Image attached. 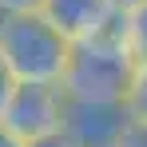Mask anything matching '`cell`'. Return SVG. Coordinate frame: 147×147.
I'll return each instance as SVG.
<instances>
[{"mask_svg":"<svg viewBox=\"0 0 147 147\" xmlns=\"http://www.w3.org/2000/svg\"><path fill=\"white\" fill-rule=\"evenodd\" d=\"M107 4H111V12H115V16H127V12H135L143 0H107Z\"/></svg>","mask_w":147,"mask_h":147,"instance_id":"7c38bea8","label":"cell"},{"mask_svg":"<svg viewBox=\"0 0 147 147\" xmlns=\"http://www.w3.org/2000/svg\"><path fill=\"white\" fill-rule=\"evenodd\" d=\"M115 147H147V123L127 119V127H123V135H119Z\"/></svg>","mask_w":147,"mask_h":147,"instance_id":"ba28073f","label":"cell"},{"mask_svg":"<svg viewBox=\"0 0 147 147\" xmlns=\"http://www.w3.org/2000/svg\"><path fill=\"white\" fill-rule=\"evenodd\" d=\"M12 92H16V80H12V72H8V64L0 60V119H4V107H8Z\"/></svg>","mask_w":147,"mask_h":147,"instance_id":"9c48e42d","label":"cell"},{"mask_svg":"<svg viewBox=\"0 0 147 147\" xmlns=\"http://www.w3.org/2000/svg\"><path fill=\"white\" fill-rule=\"evenodd\" d=\"M44 0H0V16H12V12H40Z\"/></svg>","mask_w":147,"mask_h":147,"instance_id":"30bf717a","label":"cell"},{"mask_svg":"<svg viewBox=\"0 0 147 147\" xmlns=\"http://www.w3.org/2000/svg\"><path fill=\"white\" fill-rule=\"evenodd\" d=\"M64 119H68L64 88H56V84H16V92H12L8 107H4L0 127L12 131L20 143H32L40 135L64 131Z\"/></svg>","mask_w":147,"mask_h":147,"instance_id":"3957f363","label":"cell"},{"mask_svg":"<svg viewBox=\"0 0 147 147\" xmlns=\"http://www.w3.org/2000/svg\"><path fill=\"white\" fill-rule=\"evenodd\" d=\"M40 12H44L72 44H84V40H92V36H103L107 28H115V20H119L107 0H44Z\"/></svg>","mask_w":147,"mask_h":147,"instance_id":"5b68a950","label":"cell"},{"mask_svg":"<svg viewBox=\"0 0 147 147\" xmlns=\"http://www.w3.org/2000/svg\"><path fill=\"white\" fill-rule=\"evenodd\" d=\"M135 56L123 36V16L103 36H92L84 44H72L68 72H64V96L72 103H123L127 84L135 76Z\"/></svg>","mask_w":147,"mask_h":147,"instance_id":"6da1fadb","label":"cell"},{"mask_svg":"<svg viewBox=\"0 0 147 147\" xmlns=\"http://www.w3.org/2000/svg\"><path fill=\"white\" fill-rule=\"evenodd\" d=\"M123 127H127L123 103H72L68 99L64 131L76 139V147H115Z\"/></svg>","mask_w":147,"mask_h":147,"instance_id":"277c9868","label":"cell"},{"mask_svg":"<svg viewBox=\"0 0 147 147\" xmlns=\"http://www.w3.org/2000/svg\"><path fill=\"white\" fill-rule=\"evenodd\" d=\"M0 147H24V143H20L12 131H4V127H0Z\"/></svg>","mask_w":147,"mask_h":147,"instance_id":"4fadbf2b","label":"cell"},{"mask_svg":"<svg viewBox=\"0 0 147 147\" xmlns=\"http://www.w3.org/2000/svg\"><path fill=\"white\" fill-rule=\"evenodd\" d=\"M123 107H127V119L147 123V64H135V76H131V84H127Z\"/></svg>","mask_w":147,"mask_h":147,"instance_id":"52a82bcc","label":"cell"},{"mask_svg":"<svg viewBox=\"0 0 147 147\" xmlns=\"http://www.w3.org/2000/svg\"><path fill=\"white\" fill-rule=\"evenodd\" d=\"M24 147H76V139L68 131H52V135H40V139H32V143H24Z\"/></svg>","mask_w":147,"mask_h":147,"instance_id":"8fae6325","label":"cell"},{"mask_svg":"<svg viewBox=\"0 0 147 147\" xmlns=\"http://www.w3.org/2000/svg\"><path fill=\"white\" fill-rule=\"evenodd\" d=\"M72 40L44 12H12L0 16V60L16 84H64Z\"/></svg>","mask_w":147,"mask_h":147,"instance_id":"7a4b0ae2","label":"cell"},{"mask_svg":"<svg viewBox=\"0 0 147 147\" xmlns=\"http://www.w3.org/2000/svg\"><path fill=\"white\" fill-rule=\"evenodd\" d=\"M123 36H127L131 56H135L139 64H147V0L135 8V12L123 16Z\"/></svg>","mask_w":147,"mask_h":147,"instance_id":"8992f818","label":"cell"}]
</instances>
